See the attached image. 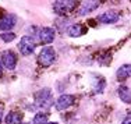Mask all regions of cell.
<instances>
[{
  "instance_id": "5",
  "label": "cell",
  "mask_w": 131,
  "mask_h": 124,
  "mask_svg": "<svg viewBox=\"0 0 131 124\" xmlns=\"http://www.w3.org/2000/svg\"><path fill=\"white\" fill-rule=\"evenodd\" d=\"M54 36H56L54 29H53V28H49V27L42 28V29L39 31V33H38L39 42L43 43V45H49V43H52L53 39H54Z\"/></svg>"
},
{
  "instance_id": "3",
  "label": "cell",
  "mask_w": 131,
  "mask_h": 124,
  "mask_svg": "<svg viewBox=\"0 0 131 124\" xmlns=\"http://www.w3.org/2000/svg\"><path fill=\"white\" fill-rule=\"evenodd\" d=\"M54 60H56L54 49H53L52 46H45L39 53V63L42 64L43 67H49L54 63Z\"/></svg>"
},
{
  "instance_id": "6",
  "label": "cell",
  "mask_w": 131,
  "mask_h": 124,
  "mask_svg": "<svg viewBox=\"0 0 131 124\" xmlns=\"http://www.w3.org/2000/svg\"><path fill=\"white\" fill-rule=\"evenodd\" d=\"M2 63L3 67L7 70H14L15 66H17V57L11 50H6L4 53L2 54Z\"/></svg>"
},
{
  "instance_id": "19",
  "label": "cell",
  "mask_w": 131,
  "mask_h": 124,
  "mask_svg": "<svg viewBox=\"0 0 131 124\" xmlns=\"http://www.w3.org/2000/svg\"><path fill=\"white\" fill-rule=\"evenodd\" d=\"M2 119H3V116H2V106H0V121H2Z\"/></svg>"
},
{
  "instance_id": "1",
  "label": "cell",
  "mask_w": 131,
  "mask_h": 124,
  "mask_svg": "<svg viewBox=\"0 0 131 124\" xmlns=\"http://www.w3.org/2000/svg\"><path fill=\"white\" fill-rule=\"evenodd\" d=\"M78 0H54L53 10L59 15H66L77 8Z\"/></svg>"
},
{
  "instance_id": "9",
  "label": "cell",
  "mask_w": 131,
  "mask_h": 124,
  "mask_svg": "<svg viewBox=\"0 0 131 124\" xmlns=\"http://www.w3.org/2000/svg\"><path fill=\"white\" fill-rule=\"evenodd\" d=\"M120 15H118L117 11H107V13H103L102 15H99L98 20L103 24H114L118 21Z\"/></svg>"
},
{
  "instance_id": "7",
  "label": "cell",
  "mask_w": 131,
  "mask_h": 124,
  "mask_svg": "<svg viewBox=\"0 0 131 124\" xmlns=\"http://www.w3.org/2000/svg\"><path fill=\"white\" fill-rule=\"evenodd\" d=\"M75 98L73 95H68V94H64V95H60L56 100V109L57 110H66L74 103Z\"/></svg>"
},
{
  "instance_id": "12",
  "label": "cell",
  "mask_w": 131,
  "mask_h": 124,
  "mask_svg": "<svg viewBox=\"0 0 131 124\" xmlns=\"http://www.w3.org/2000/svg\"><path fill=\"white\" fill-rule=\"evenodd\" d=\"M98 6H99V2H98V0H89L88 3H84V4L81 6V8H80L78 13H80L81 15H84V14L89 13V11L95 10Z\"/></svg>"
},
{
  "instance_id": "11",
  "label": "cell",
  "mask_w": 131,
  "mask_h": 124,
  "mask_svg": "<svg viewBox=\"0 0 131 124\" xmlns=\"http://www.w3.org/2000/svg\"><path fill=\"white\" fill-rule=\"evenodd\" d=\"M117 91H118L117 92L118 98L121 99V102H124V103H131V89L128 88V86L121 85Z\"/></svg>"
},
{
  "instance_id": "20",
  "label": "cell",
  "mask_w": 131,
  "mask_h": 124,
  "mask_svg": "<svg viewBox=\"0 0 131 124\" xmlns=\"http://www.w3.org/2000/svg\"><path fill=\"white\" fill-rule=\"evenodd\" d=\"M46 124H59V123H46Z\"/></svg>"
},
{
  "instance_id": "10",
  "label": "cell",
  "mask_w": 131,
  "mask_h": 124,
  "mask_svg": "<svg viewBox=\"0 0 131 124\" xmlns=\"http://www.w3.org/2000/svg\"><path fill=\"white\" fill-rule=\"evenodd\" d=\"M116 77L118 81H123L131 77V64H123L118 67V70L116 71Z\"/></svg>"
},
{
  "instance_id": "2",
  "label": "cell",
  "mask_w": 131,
  "mask_h": 124,
  "mask_svg": "<svg viewBox=\"0 0 131 124\" xmlns=\"http://www.w3.org/2000/svg\"><path fill=\"white\" fill-rule=\"evenodd\" d=\"M35 102L39 107H49L53 103V98H52V92L49 88L40 89L35 94Z\"/></svg>"
},
{
  "instance_id": "14",
  "label": "cell",
  "mask_w": 131,
  "mask_h": 124,
  "mask_svg": "<svg viewBox=\"0 0 131 124\" xmlns=\"http://www.w3.org/2000/svg\"><path fill=\"white\" fill-rule=\"evenodd\" d=\"M67 33L70 36H73V38H75V36H81L84 33V27L80 25V24H74V25H71L67 29Z\"/></svg>"
},
{
  "instance_id": "16",
  "label": "cell",
  "mask_w": 131,
  "mask_h": 124,
  "mask_svg": "<svg viewBox=\"0 0 131 124\" xmlns=\"http://www.w3.org/2000/svg\"><path fill=\"white\" fill-rule=\"evenodd\" d=\"M0 38L4 42H11L15 39V33L14 32H3V33H0Z\"/></svg>"
},
{
  "instance_id": "15",
  "label": "cell",
  "mask_w": 131,
  "mask_h": 124,
  "mask_svg": "<svg viewBox=\"0 0 131 124\" xmlns=\"http://www.w3.org/2000/svg\"><path fill=\"white\" fill-rule=\"evenodd\" d=\"M48 123V114L46 113H36L34 117V124H46Z\"/></svg>"
},
{
  "instance_id": "13",
  "label": "cell",
  "mask_w": 131,
  "mask_h": 124,
  "mask_svg": "<svg viewBox=\"0 0 131 124\" xmlns=\"http://www.w3.org/2000/svg\"><path fill=\"white\" fill-rule=\"evenodd\" d=\"M21 121H23V116L17 111H10L4 119L6 124H21Z\"/></svg>"
},
{
  "instance_id": "17",
  "label": "cell",
  "mask_w": 131,
  "mask_h": 124,
  "mask_svg": "<svg viewBox=\"0 0 131 124\" xmlns=\"http://www.w3.org/2000/svg\"><path fill=\"white\" fill-rule=\"evenodd\" d=\"M121 124H131V113L123 120V121H121Z\"/></svg>"
},
{
  "instance_id": "4",
  "label": "cell",
  "mask_w": 131,
  "mask_h": 124,
  "mask_svg": "<svg viewBox=\"0 0 131 124\" xmlns=\"http://www.w3.org/2000/svg\"><path fill=\"white\" fill-rule=\"evenodd\" d=\"M18 49H20L23 56H29L35 50V42L31 36H23L20 43H18Z\"/></svg>"
},
{
  "instance_id": "8",
  "label": "cell",
  "mask_w": 131,
  "mask_h": 124,
  "mask_svg": "<svg viewBox=\"0 0 131 124\" xmlns=\"http://www.w3.org/2000/svg\"><path fill=\"white\" fill-rule=\"evenodd\" d=\"M15 25V17L13 14H6L0 18V29L2 31H10Z\"/></svg>"
},
{
  "instance_id": "18",
  "label": "cell",
  "mask_w": 131,
  "mask_h": 124,
  "mask_svg": "<svg viewBox=\"0 0 131 124\" xmlns=\"http://www.w3.org/2000/svg\"><path fill=\"white\" fill-rule=\"evenodd\" d=\"M2 73H3V63H2V60H0V75H2Z\"/></svg>"
}]
</instances>
